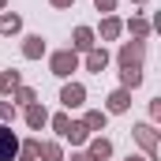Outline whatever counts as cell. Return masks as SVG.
Here are the masks:
<instances>
[{
  "label": "cell",
  "mask_w": 161,
  "mask_h": 161,
  "mask_svg": "<svg viewBox=\"0 0 161 161\" xmlns=\"http://www.w3.org/2000/svg\"><path fill=\"white\" fill-rule=\"evenodd\" d=\"M53 75H60V79H68L75 68H79V56H75V49H64V53H53Z\"/></svg>",
  "instance_id": "cell-2"
},
{
  "label": "cell",
  "mask_w": 161,
  "mask_h": 161,
  "mask_svg": "<svg viewBox=\"0 0 161 161\" xmlns=\"http://www.w3.org/2000/svg\"><path fill=\"white\" fill-rule=\"evenodd\" d=\"M23 56H26V60H38V56H45V41H41L38 34H34V38H26V41H23Z\"/></svg>",
  "instance_id": "cell-8"
},
{
  "label": "cell",
  "mask_w": 161,
  "mask_h": 161,
  "mask_svg": "<svg viewBox=\"0 0 161 161\" xmlns=\"http://www.w3.org/2000/svg\"><path fill=\"white\" fill-rule=\"evenodd\" d=\"M135 4H139V0H135Z\"/></svg>",
  "instance_id": "cell-29"
},
{
  "label": "cell",
  "mask_w": 161,
  "mask_h": 161,
  "mask_svg": "<svg viewBox=\"0 0 161 161\" xmlns=\"http://www.w3.org/2000/svg\"><path fill=\"white\" fill-rule=\"evenodd\" d=\"M15 86H23V79H19V71H4V75H0V90H4V94H11Z\"/></svg>",
  "instance_id": "cell-15"
},
{
  "label": "cell",
  "mask_w": 161,
  "mask_h": 161,
  "mask_svg": "<svg viewBox=\"0 0 161 161\" xmlns=\"http://www.w3.org/2000/svg\"><path fill=\"white\" fill-rule=\"evenodd\" d=\"M75 49H82V53L94 49V30H90V26H79V30H75Z\"/></svg>",
  "instance_id": "cell-12"
},
{
  "label": "cell",
  "mask_w": 161,
  "mask_h": 161,
  "mask_svg": "<svg viewBox=\"0 0 161 161\" xmlns=\"http://www.w3.org/2000/svg\"><path fill=\"white\" fill-rule=\"evenodd\" d=\"M11 94H15V101H19V105H34V101H38V94H34L30 86H15Z\"/></svg>",
  "instance_id": "cell-16"
},
{
  "label": "cell",
  "mask_w": 161,
  "mask_h": 161,
  "mask_svg": "<svg viewBox=\"0 0 161 161\" xmlns=\"http://www.w3.org/2000/svg\"><path fill=\"white\" fill-rule=\"evenodd\" d=\"M127 30H131L135 38H146V34H150V23H146V19H131V23H127Z\"/></svg>",
  "instance_id": "cell-19"
},
{
  "label": "cell",
  "mask_w": 161,
  "mask_h": 161,
  "mask_svg": "<svg viewBox=\"0 0 161 161\" xmlns=\"http://www.w3.org/2000/svg\"><path fill=\"white\" fill-rule=\"evenodd\" d=\"M75 0H53V8H71Z\"/></svg>",
  "instance_id": "cell-24"
},
{
  "label": "cell",
  "mask_w": 161,
  "mask_h": 161,
  "mask_svg": "<svg viewBox=\"0 0 161 161\" xmlns=\"http://www.w3.org/2000/svg\"><path fill=\"white\" fill-rule=\"evenodd\" d=\"M60 101H64V109H79L82 101H86V90H82L79 82H71V86L60 90Z\"/></svg>",
  "instance_id": "cell-5"
},
{
  "label": "cell",
  "mask_w": 161,
  "mask_h": 161,
  "mask_svg": "<svg viewBox=\"0 0 161 161\" xmlns=\"http://www.w3.org/2000/svg\"><path fill=\"white\" fill-rule=\"evenodd\" d=\"M71 161H94L90 154H71Z\"/></svg>",
  "instance_id": "cell-25"
},
{
  "label": "cell",
  "mask_w": 161,
  "mask_h": 161,
  "mask_svg": "<svg viewBox=\"0 0 161 161\" xmlns=\"http://www.w3.org/2000/svg\"><path fill=\"white\" fill-rule=\"evenodd\" d=\"M120 79H124V90H135V86L142 82V71H124Z\"/></svg>",
  "instance_id": "cell-20"
},
{
  "label": "cell",
  "mask_w": 161,
  "mask_h": 161,
  "mask_svg": "<svg viewBox=\"0 0 161 161\" xmlns=\"http://www.w3.org/2000/svg\"><path fill=\"white\" fill-rule=\"evenodd\" d=\"M127 161H146V158H127Z\"/></svg>",
  "instance_id": "cell-26"
},
{
  "label": "cell",
  "mask_w": 161,
  "mask_h": 161,
  "mask_svg": "<svg viewBox=\"0 0 161 161\" xmlns=\"http://www.w3.org/2000/svg\"><path fill=\"white\" fill-rule=\"evenodd\" d=\"M64 139H71V142H86V139H90V131H86V124H68Z\"/></svg>",
  "instance_id": "cell-13"
},
{
  "label": "cell",
  "mask_w": 161,
  "mask_h": 161,
  "mask_svg": "<svg viewBox=\"0 0 161 161\" xmlns=\"http://www.w3.org/2000/svg\"><path fill=\"white\" fill-rule=\"evenodd\" d=\"M94 4H97V11H113L116 8V0H94Z\"/></svg>",
  "instance_id": "cell-23"
},
{
  "label": "cell",
  "mask_w": 161,
  "mask_h": 161,
  "mask_svg": "<svg viewBox=\"0 0 161 161\" xmlns=\"http://www.w3.org/2000/svg\"><path fill=\"white\" fill-rule=\"evenodd\" d=\"M127 105H131V94L127 90H113L109 94V113H124Z\"/></svg>",
  "instance_id": "cell-10"
},
{
  "label": "cell",
  "mask_w": 161,
  "mask_h": 161,
  "mask_svg": "<svg viewBox=\"0 0 161 161\" xmlns=\"http://www.w3.org/2000/svg\"><path fill=\"white\" fill-rule=\"evenodd\" d=\"M26 124H30V127H45V124H49V113L41 109L38 101H34V105H26Z\"/></svg>",
  "instance_id": "cell-9"
},
{
  "label": "cell",
  "mask_w": 161,
  "mask_h": 161,
  "mask_svg": "<svg viewBox=\"0 0 161 161\" xmlns=\"http://www.w3.org/2000/svg\"><path fill=\"white\" fill-rule=\"evenodd\" d=\"M4 4H8V0H0V8H4Z\"/></svg>",
  "instance_id": "cell-28"
},
{
  "label": "cell",
  "mask_w": 161,
  "mask_h": 161,
  "mask_svg": "<svg viewBox=\"0 0 161 161\" xmlns=\"http://www.w3.org/2000/svg\"><path fill=\"white\" fill-rule=\"evenodd\" d=\"M120 30H124V26H120V19H105V23H101V38H105V41H113Z\"/></svg>",
  "instance_id": "cell-17"
},
{
  "label": "cell",
  "mask_w": 161,
  "mask_h": 161,
  "mask_svg": "<svg viewBox=\"0 0 161 161\" xmlns=\"http://www.w3.org/2000/svg\"><path fill=\"white\" fill-rule=\"evenodd\" d=\"M142 53H146L142 41H127L120 49V68L124 71H142Z\"/></svg>",
  "instance_id": "cell-1"
},
{
  "label": "cell",
  "mask_w": 161,
  "mask_h": 161,
  "mask_svg": "<svg viewBox=\"0 0 161 161\" xmlns=\"http://www.w3.org/2000/svg\"><path fill=\"white\" fill-rule=\"evenodd\" d=\"M23 161H34V158H26V154H23Z\"/></svg>",
  "instance_id": "cell-27"
},
{
  "label": "cell",
  "mask_w": 161,
  "mask_h": 161,
  "mask_svg": "<svg viewBox=\"0 0 161 161\" xmlns=\"http://www.w3.org/2000/svg\"><path fill=\"white\" fill-rule=\"evenodd\" d=\"M19 26H23V19H19V15H11V11H8V15H0V34H15Z\"/></svg>",
  "instance_id": "cell-14"
},
{
  "label": "cell",
  "mask_w": 161,
  "mask_h": 161,
  "mask_svg": "<svg viewBox=\"0 0 161 161\" xmlns=\"http://www.w3.org/2000/svg\"><path fill=\"white\" fill-rule=\"evenodd\" d=\"M38 158L41 161H64V150L56 142H38Z\"/></svg>",
  "instance_id": "cell-11"
},
{
  "label": "cell",
  "mask_w": 161,
  "mask_h": 161,
  "mask_svg": "<svg viewBox=\"0 0 161 161\" xmlns=\"http://www.w3.org/2000/svg\"><path fill=\"white\" fill-rule=\"evenodd\" d=\"M19 154V139H15V131L11 127H4L0 124V161H11Z\"/></svg>",
  "instance_id": "cell-4"
},
{
  "label": "cell",
  "mask_w": 161,
  "mask_h": 161,
  "mask_svg": "<svg viewBox=\"0 0 161 161\" xmlns=\"http://www.w3.org/2000/svg\"><path fill=\"white\" fill-rule=\"evenodd\" d=\"M135 139H139V146L146 150V161L158 158V135H154V127H150V124H139V127H135Z\"/></svg>",
  "instance_id": "cell-3"
},
{
  "label": "cell",
  "mask_w": 161,
  "mask_h": 161,
  "mask_svg": "<svg viewBox=\"0 0 161 161\" xmlns=\"http://www.w3.org/2000/svg\"><path fill=\"white\" fill-rule=\"evenodd\" d=\"M105 64H109V53H105V49H90V53H86V68H90V71H97V75H101V71H105Z\"/></svg>",
  "instance_id": "cell-7"
},
{
  "label": "cell",
  "mask_w": 161,
  "mask_h": 161,
  "mask_svg": "<svg viewBox=\"0 0 161 161\" xmlns=\"http://www.w3.org/2000/svg\"><path fill=\"white\" fill-rule=\"evenodd\" d=\"M86 131H101V127H105V113H86Z\"/></svg>",
  "instance_id": "cell-18"
},
{
  "label": "cell",
  "mask_w": 161,
  "mask_h": 161,
  "mask_svg": "<svg viewBox=\"0 0 161 161\" xmlns=\"http://www.w3.org/2000/svg\"><path fill=\"white\" fill-rule=\"evenodd\" d=\"M86 154H90V158H94V161H105V158H109V154H113V142L97 135V139H90V150H86Z\"/></svg>",
  "instance_id": "cell-6"
},
{
  "label": "cell",
  "mask_w": 161,
  "mask_h": 161,
  "mask_svg": "<svg viewBox=\"0 0 161 161\" xmlns=\"http://www.w3.org/2000/svg\"><path fill=\"white\" fill-rule=\"evenodd\" d=\"M15 116V105L11 101H0V120H11Z\"/></svg>",
  "instance_id": "cell-21"
},
{
  "label": "cell",
  "mask_w": 161,
  "mask_h": 161,
  "mask_svg": "<svg viewBox=\"0 0 161 161\" xmlns=\"http://www.w3.org/2000/svg\"><path fill=\"white\" fill-rule=\"evenodd\" d=\"M68 124H71V120H68V116H64V113H60V116H53V127H56V131H60V135H64V131H68Z\"/></svg>",
  "instance_id": "cell-22"
}]
</instances>
